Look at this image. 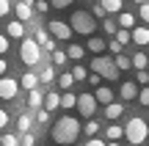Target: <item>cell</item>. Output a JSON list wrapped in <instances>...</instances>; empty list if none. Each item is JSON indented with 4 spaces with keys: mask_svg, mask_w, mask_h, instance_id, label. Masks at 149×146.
I'll return each instance as SVG.
<instances>
[{
    "mask_svg": "<svg viewBox=\"0 0 149 146\" xmlns=\"http://www.w3.org/2000/svg\"><path fill=\"white\" fill-rule=\"evenodd\" d=\"M47 30L53 33V39H58V42H69V39H72V25H69V22L53 19V22L47 25Z\"/></svg>",
    "mask_w": 149,
    "mask_h": 146,
    "instance_id": "52a82bcc",
    "label": "cell"
},
{
    "mask_svg": "<svg viewBox=\"0 0 149 146\" xmlns=\"http://www.w3.org/2000/svg\"><path fill=\"white\" fill-rule=\"evenodd\" d=\"M105 146H119V143H116V141H111V143H105Z\"/></svg>",
    "mask_w": 149,
    "mask_h": 146,
    "instance_id": "db71d44e",
    "label": "cell"
},
{
    "mask_svg": "<svg viewBox=\"0 0 149 146\" xmlns=\"http://www.w3.org/2000/svg\"><path fill=\"white\" fill-rule=\"evenodd\" d=\"M113 39H116V42L122 44V47H124V44H130V42H133V36H130V30H127V28H119V30L113 33Z\"/></svg>",
    "mask_w": 149,
    "mask_h": 146,
    "instance_id": "d4e9b609",
    "label": "cell"
},
{
    "mask_svg": "<svg viewBox=\"0 0 149 146\" xmlns=\"http://www.w3.org/2000/svg\"><path fill=\"white\" fill-rule=\"evenodd\" d=\"M86 47H88L91 53H102V50L108 47V42H105V39H100V36H88V44H86Z\"/></svg>",
    "mask_w": 149,
    "mask_h": 146,
    "instance_id": "e0dca14e",
    "label": "cell"
},
{
    "mask_svg": "<svg viewBox=\"0 0 149 146\" xmlns=\"http://www.w3.org/2000/svg\"><path fill=\"white\" fill-rule=\"evenodd\" d=\"M6 69H8V64H6V58H0V75H6Z\"/></svg>",
    "mask_w": 149,
    "mask_h": 146,
    "instance_id": "816d5d0a",
    "label": "cell"
},
{
    "mask_svg": "<svg viewBox=\"0 0 149 146\" xmlns=\"http://www.w3.org/2000/svg\"><path fill=\"white\" fill-rule=\"evenodd\" d=\"M72 83H74V77H72V72H64V75L58 77V86L64 88V91H69V88H72Z\"/></svg>",
    "mask_w": 149,
    "mask_h": 146,
    "instance_id": "83f0119b",
    "label": "cell"
},
{
    "mask_svg": "<svg viewBox=\"0 0 149 146\" xmlns=\"http://www.w3.org/2000/svg\"><path fill=\"white\" fill-rule=\"evenodd\" d=\"M122 113H124V108L119 102H108L105 105V119H119Z\"/></svg>",
    "mask_w": 149,
    "mask_h": 146,
    "instance_id": "d6986e66",
    "label": "cell"
},
{
    "mask_svg": "<svg viewBox=\"0 0 149 146\" xmlns=\"http://www.w3.org/2000/svg\"><path fill=\"white\" fill-rule=\"evenodd\" d=\"M130 61H133V66H135V69H146V64H149V55H146V53H135Z\"/></svg>",
    "mask_w": 149,
    "mask_h": 146,
    "instance_id": "4316f807",
    "label": "cell"
},
{
    "mask_svg": "<svg viewBox=\"0 0 149 146\" xmlns=\"http://www.w3.org/2000/svg\"><path fill=\"white\" fill-rule=\"evenodd\" d=\"M108 50H111V53H113V55H119V53H122V50H124V47H122V44H119V42H116V39H111V42H108Z\"/></svg>",
    "mask_w": 149,
    "mask_h": 146,
    "instance_id": "ab89813d",
    "label": "cell"
},
{
    "mask_svg": "<svg viewBox=\"0 0 149 146\" xmlns=\"http://www.w3.org/2000/svg\"><path fill=\"white\" fill-rule=\"evenodd\" d=\"M91 72H97V75L105 77V80H116L119 77V69H116V64H113V58H102V55H97V58L91 61Z\"/></svg>",
    "mask_w": 149,
    "mask_h": 146,
    "instance_id": "5b68a950",
    "label": "cell"
},
{
    "mask_svg": "<svg viewBox=\"0 0 149 146\" xmlns=\"http://www.w3.org/2000/svg\"><path fill=\"white\" fill-rule=\"evenodd\" d=\"M105 135H108V141H119V138L124 135V127H119V124H111L105 130Z\"/></svg>",
    "mask_w": 149,
    "mask_h": 146,
    "instance_id": "484cf974",
    "label": "cell"
},
{
    "mask_svg": "<svg viewBox=\"0 0 149 146\" xmlns=\"http://www.w3.org/2000/svg\"><path fill=\"white\" fill-rule=\"evenodd\" d=\"M74 102H77V94H72V91H64V94H61V105H58V108H64V110H72V108H74Z\"/></svg>",
    "mask_w": 149,
    "mask_h": 146,
    "instance_id": "ffe728a7",
    "label": "cell"
},
{
    "mask_svg": "<svg viewBox=\"0 0 149 146\" xmlns=\"http://www.w3.org/2000/svg\"><path fill=\"white\" fill-rule=\"evenodd\" d=\"M36 121H39V124H47V121H50V110L36 108Z\"/></svg>",
    "mask_w": 149,
    "mask_h": 146,
    "instance_id": "836d02e7",
    "label": "cell"
},
{
    "mask_svg": "<svg viewBox=\"0 0 149 146\" xmlns=\"http://www.w3.org/2000/svg\"><path fill=\"white\" fill-rule=\"evenodd\" d=\"M19 61L25 66H36L39 61H42V44H39L36 39H22V44H19Z\"/></svg>",
    "mask_w": 149,
    "mask_h": 146,
    "instance_id": "3957f363",
    "label": "cell"
},
{
    "mask_svg": "<svg viewBox=\"0 0 149 146\" xmlns=\"http://www.w3.org/2000/svg\"><path fill=\"white\" fill-rule=\"evenodd\" d=\"M119 97H122L124 102H130V99H135V97H138V83H133V80L122 83V88H119Z\"/></svg>",
    "mask_w": 149,
    "mask_h": 146,
    "instance_id": "30bf717a",
    "label": "cell"
},
{
    "mask_svg": "<svg viewBox=\"0 0 149 146\" xmlns=\"http://www.w3.org/2000/svg\"><path fill=\"white\" fill-rule=\"evenodd\" d=\"M0 143H3V132H0Z\"/></svg>",
    "mask_w": 149,
    "mask_h": 146,
    "instance_id": "11a10c76",
    "label": "cell"
},
{
    "mask_svg": "<svg viewBox=\"0 0 149 146\" xmlns=\"http://www.w3.org/2000/svg\"><path fill=\"white\" fill-rule=\"evenodd\" d=\"M116 22H119V28H127V30H130V28H135V17L130 14V11H122Z\"/></svg>",
    "mask_w": 149,
    "mask_h": 146,
    "instance_id": "7402d4cb",
    "label": "cell"
},
{
    "mask_svg": "<svg viewBox=\"0 0 149 146\" xmlns=\"http://www.w3.org/2000/svg\"><path fill=\"white\" fill-rule=\"evenodd\" d=\"M42 50H47V53H53V50H55V39H47V42H42Z\"/></svg>",
    "mask_w": 149,
    "mask_h": 146,
    "instance_id": "bcb514c9",
    "label": "cell"
},
{
    "mask_svg": "<svg viewBox=\"0 0 149 146\" xmlns=\"http://www.w3.org/2000/svg\"><path fill=\"white\" fill-rule=\"evenodd\" d=\"M72 77H74V80H86V77H88V75H86V66H74V69H72Z\"/></svg>",
    "mask_w": 149,
    "mask_h": 146,
    "instance_id": "8d00e7d4",
    "label": "cell"
},
{
    "mask_svg": "<svg viewBox=\"0 0 149 146\" xmlns=\"http://www.w3.org/2000/svg\"><path fill=\"white\" fill-rule=\"evenodd\" d=\"M97 132H100V121L88 119V121H86V135H88V138H94Z\"/></svg>",
    "mask_w": 149,
    "mask_h": 146,
    "instance_id": "f1b7e54d",
    "label": "cell"
},
{
    "mask_svg": "<svg viewBox=\"0 0 149 146\" xmlns=\"http://www.w3.org/2000/svg\"><path fill=\"white\" fill-rule=\"evenodd\" d=\"M22 3H28V6H33V3H36V0H22Z\"/></svg>",
    "mask_w": 149,
    "mask_h": 146,
    "instance_id": "f5cc1de1",
    "label": "cell"
},
{
    "mask_svg": "<svg viewBox=\"0 0 149 146\" xmlns=\"http://www.w3.org/2000/svg\"><path fill=\"white\" fill-rule=\"evenodd\" d=\"M31 127H33V119L28 113H22L19 119H17V130H19V135H22V132H31Z\"/></svg>",
    "mask_w": 149,
    "mask_h": 146,
    "instance_id": "44dd1931",
    "label": "cell"
},
{
    "mask_svg": "<svg viewBox=\"0 0 149 146\" xmlns=\"http://www.w3.org/2000/svg\"><path fill=\"white\" fill-rule=\"evenodd\" d=\"M39 86V75L36 72H25V75L19 77V88H25V91H31V88Z\"/></svg>",
    "mask_w": 149,
    "mask_h": 146,
    "instance_id": "5bb4252c",
    "label": "cell"
},
{
    "mask_svg": "<svg viewBox=\"0 0 149 146\" xmlns=\"http://www.w3.org/2000/svg\"><path fill=\"white\" fill-rule=\"evenodd\" d=\"M11 8L17 11V19H19V22H31V19H33V6L17 0V6H11Z\"/></svg>",
    "mask_w": 149,
    "mask_h": 146,
    "instance_id": "9c48e42d",
    "label": "cell"
},
{
    "mask_svg": "<svg viewBox=\"0 0 149 146\" xmlns=\"http://www.w3.org/2000/svg\"><path fill=\"white\" fill-rule=\"evenodd\" d=\"M19 146H36V135H33V132H22Z\"/></svg>",
    "mask_w": 149,
    "mask_h": 146,
    "instance_id": "d6a6232c",
    "label": "cell"
},
{
    "mask_svg": "<svg viewBox=\"0 0 149 146\" xmlns=\"http://www.w3.org/2000/svg\"><path fill=\"white\" fill-rule=\"evenodd\" d=\"M19 91V83L14 77H0V99H14Z\"/></svg>",
    "mask_w": 149,
    "mask_h": 146,
    "instance_id": "ba28073f",
    "label": "cell"
},
{
    "mask_svg": "<svg viewBox=\"0 0 149 146\" xmlns=\"http://www.w3.org/2000/svg\"><path fill=\"white\" fill-rule=\"evenodd\" d=\"M8 11H11V3L8 0H0V17H6Z\"/></svg>",
    "mask_w": 149,
    "mask_h": 146,
    "instance_id": "ee69618b",
    "label": "cell"
},
{
    "mask_svg": "<svg viewBox=\"0 0 149 146\" xmlns=\"http://www.w3.org/2000/svg\"><path fill=\"white\" fill-rule=\"evenodd\" d=\"M69 25H72V33L91 36V33L97 30V17H94V14H88V11H74L72 19H69Z\"/></svg>",
    "mask_w": 149,
    "mask_h": 146,
    "instance_id": "7a4b0ae2",
    "label": "cell"
},
{
    "mask_svg": "<svg viewBox=\"0 0 149 146\" xmlns=\"http://www.w3.org/2000/svg\"><path fill=\"white\" fill-rule=\"evenodd\" d=\"M94 99H97V102H102V105H108V102H113V91H111L108 86H97Z\"/></svg>",
    "mask_w": 149,
    "mask_h": 146,
    "instance_id": "9a60e30c",
    "label": "cell"
},
{
    "mask_svg": "<svg viewBox=\"0 0 149 146\" xmlns=\"http://www.w3.org/2000/svg\"><path fill=\"white\" fill-rule=\"evenodd\" d=\"M6 124H8V110H3V108H0V130H3Z\"/></svg>",
    "mask_w": 149,
    "mask_h": 146,
    "instance_id": "7dc6e473",
    "label": "cell"
},
{
    "mask_svg": "<svg viewBox=\"0 0 149 146\" xmlns=\"http://www.w3.org/2000/svg\"><path fill=\"white\" fill-rule=\"evenodd\" d=\"M86 80H88V83H91V86H94V88H97V86H102V77L97 75V72H94V75H88V77H86Z\"/></svg>",
    "mask_w": 149,
    "mask_h": 146,
    "instance_id": "7bdbcfd3",
    "label": "cell"
},
{
    "mask_svg": "<svg viewBox=\"0 0 149 146\" xmlns=\"http://www.w3.org/2000/svg\"><path fill=\"white\" fill-rule=\"evenodd\" d=\"M113 64H116V69H119V72H124V69H130V66H133V61H130V55L119 53L116 58H113Z\"/></svg>",
    "mask_w": 149,
    "mask_h": 146,
    "instance_id": "603a6c76",
    "label": "cell"
},
{
    "mask_svg": "<svg viewBox=\"0 0 149 146\" xmlns=\"http://www.w3.org/2000/svg\"><path fill=\"white\" fill-rule=\"evenodd\" d=\"M42 99H44V94L39 91V86H36V88H31V91H28V108H33V110L42 108Z\"/></svg>",
    "mask_w": 149,
    "mask_h": 146,
    "instance_id": "2e32d148",
    "label": "cell"
},
{
    "mask_svg": "<svg viewBox=\"0 0 149 146\" xmlns=\"http://www.w3.org/2000/svg\"><path fill=\"white\" fill-rule=\"evenodd\" d=\"M8 53V36H0V55Z\"/></svg>",
    "mask_w": 149,
    "mask_h": 146,
    "instance_id": "c3c4849f",
    "label": "cell"
},
{
    "mask_svg": "<svg viewBox=\"0 0 149 146\" xmlns=\"http://www.w3.org/2000/svg\"><path fill=\"white\" fill-rule=\"evenodd\" d=\"M42 105H44V110H50V113H53V110L61 105V94H55V91H47V94H44V99H42Z\"/></svg>",
    "mask_w": 149,
    "mask_h": 146,
    "instance_id": "4fadbf2b",
    "label": "cell"
},
{
    "mask_svg": "<svg viewBox=\"0 0 149 146\" xmlns=\"http://www.w3.org/2000/svg\"><path fill=\"white\" fill-rule=\"evenodd\" d=\"M74 108H77V113L83 116V119H91L97 110V99L94 94H77V102H74Z\"/></svg>",
    "mask_w": 149,
    "mask_h": 146,
    "instance_id": "8992f818",
    "label": "cell"
},
{
    "mask_svg": "<svg viewBox=\"0 0 149 146\" xmlns=\"http://www.w3.org/2000/svg\"><path fill=\"white\" fill-rule=\"evenodd\" d=\"M105 30H108V36H113V33L119 30V22H113V19H105Z\"/></svg>",
    "mask_w": 149,
    "mask_h": 146,
    "instance_id": "60d3db41",
    "label": "cell"
},
{
    "mask_svg": "<svg viewBox=\"0 0 149 146\" xmlns=\"http://www.w3.org/2000/svg\"><path fill=\"white\" fill-rule=\"evenodd\" d=\"M146 135H149V124L144 119H130L127 121V127H124V138H127L130 143H144L146 141Z\"/></svg>",
    "mask_w": 149,
    "mask_h": 146,
    "instance_id": "277c9868",
    "label": "cell"
},
{
    "mask_svg": "<svg viewBox=\"0 0 149 146\" xmlns=\"http://www.w3.org/2000/svg\"><path fill=\"white\" fill-rule=\"evenodd\" d=\"M86 55V47H80V44H69V50H66V58H72V61H80Z\"/></svg>",
    "mask_w": 149,
    "mask_h": 146,
    "instance_id": "cb8c5ba5",
    "label": "cell"
},
{
    "mask_svg": "<svg viewBox=\"0 0 149 146\" xmlns=\"http://www.w3.org/2000/svg\"><path fill=\"white\" fill-rule=\"evenodd\" d=\"M53 77H55V66L53 64H47V66H42V72H39V83H53Z\"/></svg>",
    "mask_w": 149,
    "mask_h": 146,
    "instance_id": "ac0fdd59",
    "label": "cell"
},
{
    "mask_svg": "<svg viewBox=\"0 0 149 146\" xmlns=\"http://www.w3.org/2000/svg\"><path fill=\"white\" fill-rule=\"evenodd\" d=\"M77 135H80V121L74 119V116L58 119L53 124V130H50V138H53L55 143H61V146H72L77 141Z\"/></svg>",
    "mask_w": 149,
    "mask_h": 146,
    "instance_id": "6da1fadb",
    "label": "cell"
},
{
    "mask_svg": "<svg viewBox=\"0 0 149 146\" xmlns=\"http://www.w3.org/2000/svg\"><path fill=\"white\" fill-rule=\"evenodd\" d=\"M91 14H94V17H108V11H105V8H102V6H100V3H97V6H94V8H91Z\"/></svg>",
    "mask_w": 149,
    "mask_h": 146,
    "instance_id": "f6af8a7d",
    "label": "cell"
},
{
    "mask_svg": "<svg viewBox=\"0 0 149 146\" xmlns=\"http://www.w3.org/2000/svg\"><path fill=\"white\" fill-rule=\"evenodd\" d=\"M6 33H8V39H22V36H25V22L11 19L8 25H6Z\"/></svg>",
    "mask_w": 149,
    "mask_h": 146,
    "instance_id": "7c38bea8",
    "label": "cell"
},
{
    "mask_svg": "<svg viewBox=\"0 0 149 146\" xmlns=\"http://www.w3.org/2000/svg\"><path fill=\"white\" fill-rule=\"evenodd\" d=\"M66 64V53L64 50H53V66H64Z\"/></svg>",
    "mask_w": 149,
    "mask_h": 146,
    "instance_id": "4dcf8cb0",
    "label": "cell"
},
{
    "mask_svg": "<svg viewBox=\"0 0 149 146\" xmlns=\"http://www.w3.org/2000/svg\"><path fill=\"white\" fill-rule=\"evenodd\" d=\"M74 0H50V8H69Z\"/></svg>",
    "mask_w": 149,
    "mask_h": 146,
    "instance_id": "74e56055",
    "label": "cell"
},
{
    "mask_svg": "<svg viewBox=\"0 0 149 146\" xmlns=\"http://www.w3.org/2000/svg\"><path fill=\"white\" fill-rule=\"evenodd\" d=\"M135 99H138V102L144 105V108H149V86H144V88H138V97H135Z\"/></svg>",
    "mask_w": 149,
    "mask_h": 146,
    "instance_id": "1f68e13d",
    "label": "cell"
},
{
    "mask_svg": "<svg viewBox=\"0 0 149 146\" xmlns=\"http://www.w3.org/2000/svg\"><path fill=\"white\" fill-rule=\"evenodd\" d=\"M33 11H42V14H47V11H50V0H36V3H33Z\"/></svg>",
    "mask_w": 149,
    "mask_h": 146,
    "instance_id": "d590c367",
    "label": "cell"
},
{
    "mask_svg": "<svg viewBox=\"0 0 149 146\" xmlns=\"http://www.w3.org/2000/svg\"><path fill=\"white\" fill-rule=\"evenodd\" d=\"M0 146H19V135H3Z\"/></svg>",
    "mask_w": 149,
    "mask_h": 146,
    "instance_id": "f35d334b",
    "label": "cell"
},
{
    "mask_svg": "<svg viewBox=\"0 0 149 146\" xmlns=\"http://www.w3.org/2000/svg\"><path fill=\"white\" fill-rule=\"evenodd\" d=\"M133 3H144V0H133Z\"/></svg>",
    "mask_w": 149,
    "mask_h": 146,
    "instance_id": "9f6ffc18",
    "label": "cell"
},
{
    "mask_svg": "<svg viewBox=\"0 0 149 146\" xmlns=\"http://www.w3.org/2000/svg\"><path fill=\"white\" fill-rule=\"evenodd\" d=\"M100 6L105 11H119V8H122V0H100Z\"/></svg>",
    "mask_w": 149,
    "mask_h": 146,
    "instance_id": "f546056e",
    "label": "cell"
},
{
    "mask_svg": "<svg viewBox=\"0 0 149 146\" xmlns=\"http://www.w3.org/2000/svg\"><path fill=\"white\" fill-rule=\"evenodd\" d=\"M141 19H144L146 25H149V3H146V0L141 3Z\"/></svg>",
    "mask_w": 149,
    "mask_h": 146,
    "instance_id": "b9f144b4",
    "label": "cell"
},
{
    "mask_svg": "<svg viewBox=\"0 0 149 146\" xmlns=\"http://www.w3.org/2000/svg\"><path fill=\"white\" fill-rule=\"evenodd\" d=\"M135 83H138V86H149V72H146V69H138V75H135Z\"/></svg>",
    "mask_w": 149,
    "mask_h": 146,
    "instance_id": "e575fe53",
    "label": "cell"
},
{
    "mask_svg": "<svg viewBox=\"0 0 149 146\" xmlns=\"http://www.w3.org/2000/svg\"><path fill=\"white\" fill-rule=\"evenodd\" d=\"M36 42H39V44L47 42V33H44V30H36Z\"/></svg>",
    "mask_w": 149,
    "mask_h": 146,
    "instance_id": "f907efd6",
    "label": "cell"
},
{
    "mask_svg": "<svg viewBox=\"0 0 149 146\" xmlns=\"http://www.w3.org/2000/svg\"><path fill=\"white\" fill-rule=\"evenodd\" d=\"M86 146H105V141H100V138H91V141H86Z\"/></svg>",
    "mask_w": 149,
    "mask_h": 146,
    "instance_id": "681fc988",
    "label": "cell"
},
{
    "mask_svg": "<svg viewBox=\"0 0 149 146\" xmlns=\"http://www.w3.org/2000/svg\"><path fill=\"white\" fill-rule=\"evenodd\" d=\"M130 36H133V42L138 44V47H144V44H149V28H146V25L130 28Z\"/></svg>",
    "mask_w": 149,
    "mask_h": 146,
    "instance_id": "8fae6325",
    "label": "cell"
}]
</instances>
